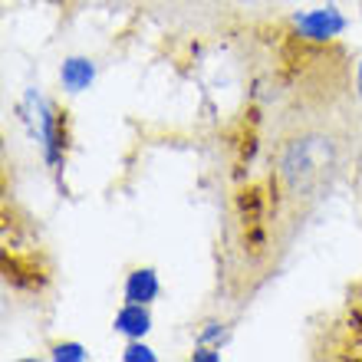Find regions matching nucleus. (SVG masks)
Wrapping results in <instances>:
<instances>
[{"label":"nucleus","instance_id":"obj_3","mask_svg":"<svg viewBox=\"0 0 362 362\" xmlns=\"http://www.w3.org/2000/svg\"><path fill=\"white\" fill-rule=\"evenodd\" d=\"M234 208H238L240 224H260L264 221V211H267V198H264V188L260 185H244L234 198Z\"/></svg>","mask_w":362,"mask_h":362},{"label":"nucleus","instance_id":"obj_6","mask_svg":"<svg viewBox=\"0 0 362 362\" xmlns=\"http://www.w3.org/2000/svg\"><path fill=\"white\" fill-rule=\"evenodd\" d=\"M93 83V63L89 59H66L63 63V86L69 93H79Z\"/></svg>","mask_w":362,"mask_h":362},{"label":"nucleus","instance_id":"obj_5","mask_svg":"<svg viewBox=\"0 0 362 362\" xmlns=\"http://www.w3.org/2000/svg\"><path fill=\"white\" fill-rule=\"evenodd\" d=\"M158 296V276L152 270H135L125 284V300L129 303H148Z\"/></svg>","mask_w":362,"mask_h":362},{"label":"nucleus","instance_id":"obj_7","mask_svg":"<svg viewBox=\"0 0 362 362\" xmlns=\"http://www.w3.org/2000/svg\"><path fill=\"white\" fill-rule=\"evenodd\" d=\"M115 329L129 336H142L148 329V313L142 310V303H129L122 313L115 316Z\"/></svg>","mask_w":362,"mask_h":362},{"label":"nucleus","instance_id":"obj_11","mask_svg":"<svg viewBox=\"0 0 362 362\" xmlns=\"http://www.w3.org/2000/svg\"><path fill=\"white\" fill-rule=\"evenodd\" d=\"M349 329H353V336L362 339V306H353V310H349Z\"/></svg>","mask_w":362,"mask_h":362},{"label":"nucleus","instance_id":"obj_9","mask_svg":"<svg viewBox=\"0 0 362 362\" xmlns=\"http://www.w3.org/2000/svg\"><path fill=\"white\" fill-rule=\"evenodd\" d=\"M244 254L250 260H260L267 254V230H264V221L260 224H244Z\"/></svg>","mask_w":362,"mask_h":362},{"label":"nucleus","instance_id":"obj_14","mask_svg":"<svg viewBox=\"0 0 362 362\" xmlns=\"http://www.w3.org/2000/svg\"><path fill=\"white\" fill-rule=\"evenodd\" d=\"M359 86H362V69H359Z\"/></svg>","mask_w":362,"mask_h":362},{"label":"nucleus","instance_id":"obj_4","mask_svg":"<svg viewBox=\"0 0 362 362\" xmlns=\"http://www.w3.org/2000/svg\"><path fill=\"white\" fill-rule=\"evenodd\" d=\"M300 30H303V37L310 40H329L336 30H343V20L336 17L333 10H320V13H310V17L300 20Z\"/></svg>","mask_w":362,"mask_h":362},{"label":"nucleus","instance_id":"obj_1","mask_svg":"<svg viewBox=\"0 0 362 362\" xmlns=\"http://www.w3.org/2000/svg\"><path fill=\"white\" fill-rule=\"evenodd\" d=\"M339 165V145L323 132H303L290 139L280 152V185L293 201L313 198Z\"/></svg>","mask_w":362,"mask_h":362},{"label":"nucleus","instance_id":"obj_13","mask_svg":"<svg viewBox=\"0 0 362 362\" xmlns=\"http://www.w3.org/2000/svg\"><path fill=\"white\" fill-rule=\"evenodd\" d=\"M194 359H208V362H214V359H218V356H214V353H208V349H201V353H194Z\"/></svg>","mask_w":362,"mask_h":362},{"label":"nucleus","instance_id":"obj_10","mask_svg":"<svg viewBox=\"0 0 362 362\" xmlns=\"http://www.w3.org/2000/svg\"><path fill=\"white\" fill-rule=\"evenodd\" d=\"M125 359H129V362H135V359H145V362H152L155 356L148 353L145 346H129V349H125Z\"/></svg>","mask_w":362,"mask_h":362},{"label":"nucleus","instance_id":"obj_2","mask_svg":"<svg viewBox=\"0 0 362 362\" xmlns=\"http://www.w3.org/2000/svg\"><path fill=\"white\" fill-rule=\"evenodd\" d=\"M4 280L17 290L40 293L49 284V267L40 254H17V250H4Z\"/></svg>","mask_w":362,"mask_h":362},{"label":"nucleus","instance_id":"obj_8","mask_svg":"<svg viewBox=\"0 0 362 362\" xmlns=\"http://www.w3.org/2000/svg\"><path fill=\"white\" fill-rule=\"evenodd\" d=\"M238 162L240 165H250L254 158H257L260 152V139H257V119L247 125V119H244V125H240V132H238Z\"/></svg>","mask_w":362,"mask_h":362},{"label":"nucleus","instance_id":"obj_12","mask_svg":"<svg viewBox=\"0 0 362 362\" xmlns=\"http://www.w3.org/2000/svg\"><path fill=\"white\" fill-rule=\"evenodd\" d=\"M57 359H83V349L79 346H57Z\"/></svg>","mask_w":362,"mask_h":362}]
</instances>
